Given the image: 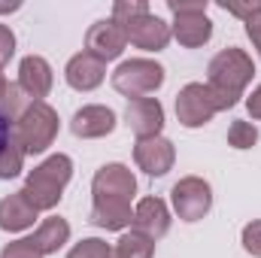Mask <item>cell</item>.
Returning <instances> with one entry per match:
<instances>
[{
    "instance_id": "cell-30",
    "label": "cell",
    "mask_w": 261,
    "mask_h": 258,
    "mask_svg": "<svg viewBox=\"0 0 261 258\" xmlns=\"http://www.w3.org/2000/svg\"><path fill=\"white\" fill-rule=\"evenodd\" d=\"M9 140H12V122L0 113V152H3V146H9Z\"/></svg>"
},
{
    "instance_id": "cell-23",
    "label": "cell",
    "mask_w": 261,
    "mask_h": 258,
    "mask_svg": "<svg viewBox=\"0 0 261 258\" xmlns=\"http://www.w3.org/2000/svg\"><path fill=\"white\" fill-rule=\"evenodd\" d=\"M146 12H149L146 0H116L113 3V21H119V24H125L137 15H146Z\"/></svg>"
},
{
    "instance_id": "cell-2",
    "label": "cell",
    "mask_w": 261,
    "mask_h": 258,
    "mask_svg": "<svg viewBox=\"0 0 261 258\" xmlns=\"http://www.w3.org/2000/svg\"><path fill=\"white\" fill-rule=\"evenodd\" d=\"M206 73H210V76H206V85H210V91H213L219 110H231V107H237V100L243 97V88L252 82L255 64H252V58H249L243 49L231 46V49H222V52L210 61Z\"/></svg>"
},
{
    "instance_id": "cell-3",
    "label": "cell",
    "mask_w": 261,
    "mask_h": 258,
    "mask_svg": "<svg viewBox=\"0 0 261 258\" xmlns=\"http://www.w3.org/2000/svg\"><path fill=\"white\" fill-rule=\"evenodd\" d=\"M73 176V161L67 155H49L43 164H37L28 179H24V200L37 210V213H46V210H55L61 203V194H64L67 183Z\"/></svg>"
},
{
    "instance_id": "cell-12",
    "label": "cell",
    "mask_w": 261,
    "mask_h": 258,
    "mask_svg": "<svg viewBox=\"0 0 261 258\" xmlns=\"http://www.w3.org/2000/svg\"><path fill=\"white\" fill-rule=\"evenodd\" d=\"M125 125L137 134V140L161 137V128H164V107H161V100H155V97L130 100L128 110H125Z\"/></svg>"
},
{
    "instance_id": "cell-22",
    "label": "cell",
    "mask_w": 261,
    "mask_h": 258,
    "mask_svg": "<svg viewBox=\"0 0 261 258\" xmlns=\"http://www.w3.org/2000/svg\"><path fill=\"white\" fill-rule=\"evenodd\" d=\"M228 143L234 149H252L258 143V128L252 122H234L228 128Z\"/></svg>"
},
{
    "instance_id": "cell-16",
    "label": "cell",
    "mask_w": 261,
    "mask_h": 258,
    "mask_svg": "<svg viewBox=\"0 0 261 258\" xmlns=\"http://www.w3.org/2000/svg\"><path fill=\"white\" fill-rule=\"evenodd\" d=\"M64 76H67L70 88H76V91H94L107 79V64L97 61V58H91L88 52H79V55H73L67 61Z\"/></svg>"
},
{
    "instance_id": "cell-11",
    "label": "cell",
    "mask_w": 261,
    "mask_h": 258,
    "mask_svg": "<svg viewBox=\"0 0 261 258\" xmlns=\"http://www.w3.org/2000/svg\"><path fill=\"white\" fill-rule=\"evenodd\" d=\"M134 161L143 173L149 176H164L173 161H176V149L167 137H146V140H137L134 146Z\"/></svg>"
},
{
    "instance_id": "cell-17",
    "label": "cell",
    "mask_w": 261,
    "mask_h": 258,
    "mask_svg": "<svg viewBox=\"0 0 261 258\" xmlns=\"http://www.w3.org/2000/svg\"><path fill=\"white\" fill-rule=\"evenodd\" d=\"M37 216H40V213L24 200L21 192H15V194H9V197L0 200V228L9 231V234L31 228V225L37 222Z\"/></svg>"
},
{
    "instance_id": "cell-10",
    "label": "cell",
    "mask_w": 261,
    "mask_h": 258,
    "mask_svg": "<svg viewBox=\"0 0 261 258\" xmlns=\"http://www.w3.org/2000/svg\"><path fill=\"white\" fill-rule=\"evenodd\" d=\"M122 28H125V34H128V43H134V46L143 49V52H161V49H167V43H170V37H173V34H170V24H167L164 18L152 15V12L130 18Z\"/></svg>"
},
{
    "instance_id": "cell-8",
    "label": "cell",
    "mask_w": 261,
    "mask_h": 258,
    "mask_svg": "<svg viewBox=\"0 0 261 258\" xmlns=\"http://www.w3.org/2000/svg\"><path fill=\"white\" fill-rule=\"evenodd\" d=\"M170 200H173V210L182 222H197L213 207V189L200 176H182L170 189Z\"/></svg>"
},
{
    "instance_id": "cell-6",
    "label": "cell",
    "mask_w": 261,
    "mask_h": 258,
    "mask_svg": "<svg viewBox=\"0 0 261 258\" xmlns=\"http://www.w3.org/2000/svg\"><path fill=\"white\" fill-rule=\"evenodd\" d=\"M164 85V67L149 58H130L122 61L113 73V88L125 97H146Z\"/></svg>"
},
{
    "instance_id": "cell-7",
    "label": "cell",
    "mask_w": 261,
    "mask_h": 258,
    "mask_svg": "<svg viewBox=\"0 0 261 258\" xmlns=\"http://www.w3.org/2000/svg\"><path fill=\"white\" fill-rule=\"evenodd\" d=\"M216 113H222V110L206 82H189L176 94V119L186 128H203Z\"/></svg>"
},
{
    "instance_id": "cell-5",
    "label": "cell",
    "mask_w": 261,
    "mask_h": 258,
    "mask_svg": "<svg viewBox=\"0 0 261 258\" xmlns=\"http://www.w3.org/2000/svg\"><path fill=\"white\" fill-rule=\"evenodd\" d=\"M206 0H167V9L173 12V24L170 34L176 37L179 46L197 49L203 43H210L213 37V21L206 18Z\"/></svg>"
},
{
    "instance_id": "cell-14",
    "label": "cell",
    "mask_w": 261,
    "mask_h": 258,
    "mask_svg": "<svg viewBox=\"0 0 261 258\" xmlns=\"http://www.w3.org/2000/svg\"><path fill=\"white\" fill-rule=\"evenodd\" d=\"M52 85H55V76H52V67H49L46 58H40V55L21 58V64H18V88H21L31 100L49 97Z\"/></svg>"
},
{
    "instance_id": "cell-26",
    "label": "cell",
    "mask_w": 261,
    "mask_h": 258,
    "mask_svg": "<svg viewBox=\"0 0 261 258\" xmlns=\"http://www.w3.org/2000/svg\"><path fill=\"white\" fill-rule=\"evenodd\" d=\"M12 55H15V34L6 24H0V67L9 64Z\"/></svg>"
},
{
    "instance_id": "cell-28",
    "label": "cell",
    "mask_w": 261,
    "mask_h": 258,
    "mask_svg": "<svg viewBox=\"0 0 261 258\" xmlns=\"http://www.w3.org/2000/svg\"><path fill=\"white\" fill-rule=\"evenodd\" d=\"M243 24H246V37L252 40V46L258 49V55H261V9L252 15V18H246Z\"/></svg>"
},
{
    "instance_id": "cell-27",
    "label": "cell",
    "mask_w": 261,
    "mask_h": 258,
    "mask_svg": "<svg viewBox=\"0 0 261 258\" xmlns=\"http://www.w3.org/2000/svg\"><path fill=\"white\" fill-rule=\"evenodd\" d=\"M222 9L246 21V18H252V15L261 9V0H249V3H222Z\"/></svg>"
},
{
    "instance_id": "cell-24",
    "label": "cell",
    "mask_w": 261,
    "mask_h": 258,
    "mask_svg": "<svg viewBox=\"0 0 261 258\" xmlns=\"http://www.w3.org/2000/svg\"><path fill=\"white\" fill-rule=\"evenodd\" d=\"M0 258H46V255L34 246V240H31V237H21V240H15V243L3 246Z\"/></svg>"
},
{
    "instance_id": "cell-19",
    "label": "cell",
    "mask_w": 261,
    "mask_h": 258,
    "mask_svg": "<svg viewBox=\"0 0 261 258\" xmlns=\"http://www.w3.org/2000/svg\"><path fill=\"white\" fill-rule=\"evenodd\" d=\"M116 255L119 258H152L155 255V240L140 234V231H125L116 243Z\"/></svg>"
},
{
    "instance_id": "cell-21",
    "label": "cell",
    "mask_w": 261,
    "mask_h": 258,
    "mask_svg": "<svg viewBox=\"0 0 261 258\" xmlns=\"http://www.w3.org/2000/svg\"><path fill=\"white\" fill-rule=\"evenodd\" d=\"M21 164H24V149L15 140H9V146H3V152H0V179L18 176L21 173Z\"/></svg>"
},
{
    "instance_id": "cell-13",
    "label": "cell",
    "mask_w": 261,
    "mask_h": 258,
    "mask_svg": "<svg viewBox=\"0 0 261 258\" xmlns=\"http://www.w3.org/2000/svg\"><path fill=\"white\" fill-rule=\"evenodd\" d=\"M70 131H73L79 140H100V137H107V134L116 131V113H113L110 107L88 104V107H82V110L73 113Z\"/></svg>"
},
{
    "instance_id": "cell-29",
    "label": "cell",
    "mask_w": 261,
    "mask_h": 258,
    "mask_svg": "<svg viewBox=\"0 0 261 258\" xmlns=\"http://www.w3.org/2000/svg\"><path fill=\"white\" fill-rule=\"evenodd\" d=\"M246 110L252 119H261V85L252 91V97H246Z\"/></svg>"
},
{
    "instance_id": "cell-18",
    "label": "cell",
    "mask_w": 261,
    "mask_h": 258,
    "mask_svg": "<svg viewBox=\"0 0 261 258\" xmlns=\"http://www.w3.org/2000/svg\"><path fill=\"white\" fill-rule=\"evenodd\" d=\"M31 240H34V246L43 255H52V252H58L67 240H70V225H67V219H61V216H52V219H46L37 228V234Z\"/></svg>"
},
{
    "instance_id": "cell-32",
    "label": "cell",
    "mask_w": 261,
    "mask_h": 258,
    "mask_svg": "<svg viewBox=\"0 0 261 258\" xmlns=\"http://www.w3.org/2000/svg\"><path fill=\"white\" fill-rule=\"evenodd\" d=\"M6 88H9V82H6V76H3V70H0V100H3V94H6Z\"/></svg>"
},
{
    "instance_id": "cell-1",
    "label": "cell",
    "mask_w": 261,
    "mask_h": 258,
    "mask_svg": "<svg viewBox=\"0 0 261 258\" xmlns=\"http://www.w3.org/2000/svg\"><path fill=\"white\" fill-rule=\"evenodd\" d=\"M137 194V179L125 164H103L91 179V216L88 222L107 231H125L134 222L130 200Z\"/></svg>"
},
{
    "instance_id": "cell-20",
    "label": "cell",
    "mask_w": 261,
    "mask_h": 258,
    "mask_svg": "<svg viewBox=\"0 0 261 258\" xmlns=\"http://www.w3.org/2000/svg\"><path fill=\"white\" fill-rule=\"evenodd\" d=\"M67 258H116V249L100 237H85L67 252Z\"/></svg>"
},
{
    "instance_id": "cell-4",
    "label": "cell",
    "mask_w": 261,
    "mask_h": 258,
    "mask_svg": "<svg viewBox=\"0 0 261 258\" xmlns=\"http://www.w3.org/2000/svg\"><path fill=\"white\" fill-rule=\"evenodd\" d=\"M58 137V113L46 100L28 104V110L15 119L12 140L24 149V155H43Z\"/></svg>"
},
{
    "instance_id": "cell-31",
    "label": "cell",
    "mask_w": 261,
    "mask_h": 258,
    "mask_svg": "<svg viewBox=\"0 0 261 258\" xmlns=\"http://www.w3.org/2000/svg\"><path fill=\"white\" fill-rule=\"evenodd\" d=\"M18 6H21L18 0H12V3H0V12H15Z\"/></svg>"
},
{
    "instance_id": "cell-9",
    "label": "cell",
    "mask_w": 261,
    "mask_h": 258,
    "mask_svg": "<svg viewBox=\"0 0 261 258\" xmlns=\"http://www.w3.org/2000/svg\"><path fill=\"white\" fill-rule=\"evenodd\" d=\"M125 46H128V34H125V28L119 24V21H113V18H100V21H94L91 28H88V34H85V52L91 55V58H97V61H116L122 52H125Z\"/></svg>"
},
{
    "instance_id": "cell-25",
    "label": "cell",
    "mask_w": 261,
    "mask_h": 258,
    "mask_svg": "<svg viewBox=\"0 0 261 258\" xmlns=\"http://www.w3.org/2000/svg\"><path fill=\"white\" fill-rule=\"evenodd\" d=\"M243 249L249 252V255L261 258V219H255V222H249L246 228H243Z\"/></svg>"
},
{
    "instance_id": "cell-15",
    "label": "cell",
    "mask_w": 261,
    "mask_h": 258,
    "mask_svg": "<svg viewBox=\"0 0 261 258\" xmlns=\"http://www.w3.org/2000/svg\"><path fill=\"white\" fill-rule=\"evenodd\" d=\"M134 231L152 237V240H161L167 231H170V210L161 197H143L134 210Z\"/></svg>"
}]
</instances>
